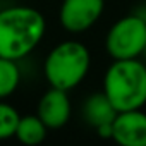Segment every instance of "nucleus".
<instances>
[{"instance_id":"nucleus-12","label":"nucleus","mask_w":146,"mask_h":146,"mask_svg":"<svg viewBox=\"0 0 146 146\" xmlns=\"http://www.w3.org/2000/svg\"><path fill=\"white\" fill-rule=\"evenodd\" d=\"M96 134L103 139H112V124H103L96 127Z\"/></svg>"},{"instance_id":"nucleus-13","label":"nucleus","mask_w":146,"mask_h":146,"mask_svg":"<svg viewBox=\"0 0 146 146\" xmlns=\"http://www.w3.org/2000/svg\"><path fill=\"white\" fill-rule=\"evenodd\" d=\"M143 55H144V57H146V46H144V52H143Z\"/></svg>"},{"instance_id":"nucleus-8","label":"nucleus","mask_w":146,"mask_h":146,"mask_svg":"<svg viewBox=\"0 0 146 146\" xmlns=\"http://www.w3.org/2000/svg\"><path fill=\"white\" fill-rule=\"evenodd\" d=\"M81 115L88 125L96 129L103 124H112L117 115V110L110 103L107 95L103 91H98V93H91L84 100L81 107Z\"/></svg>"},{"instance_id":"nucleus-9","label":"nucleus","mask_w":146,"mask_h":146,"mask_svg":"<svg viewBox=\"0 0 146 146\" xmlns=\"http://www.w3.org/2000/svg\"><path fill=\"white\" fill-rule=\"evenodd\" d=\"M48 131L50 129L43 124V120L36 113L21 115L19 124H17V129H16V137L23 144L33 146V144H40L41 141H45Z\"/></svg>"},{"instance_id":"nucleus-4","label":"nucleus","mask_w":146,"mask_h":146,"mask_svg":"<svg viewBox=\"0 0 146 146\" xmlns=\"http://www.w3.org/2000/svg\"><path fill=\"white\" fill-rule=\"evenodd\" d=\"M146 46V19L143 14H127L117 19L105 36V52L112 60L139 58Z\"/></svg>"},{"instance_id":"nucleus-10","label":"nucleus","mask_w":146,"mask_h":146,"mask_svg":"<svg viewBox=\"0 0 146 146\" xmlns=\"http://www.w3.org/2000/svg\"><path fill=\"white\" fill-rule=\"evenodd\" d=\"M23 74L17 60L0 57V100H7L12 96L19 84H21Z\"/></svg>"},{"instance_id":"nucleus-5","label":"nucleus","mask_w":146,"mask_h":146,"mask_svg":"<svg viewBox=\"0 0 146 146\" xmlns=\"http://www.w3.org/2000/svg\"><path fill=\"white\" fill-rule=\"evenodd\" d=\"M105 11V0H62L58 9L60 26L72 35L91 29Z\"/></svg>"},{"instance_id":"nucleus-15","label":"nucleus","mask_w":146,"mask_h":146,"mask_svg":"<svg viewBox=\"0 0 146 146\" xmlns=\"http://www.w3.org/2000/svg\"><path fill=\"white\" fill-rule=\"evenodd\" d=\"M0 7H2V5H0Z\"/></svg>"},{"instance_id":"nucleus-1","label":"nucleus","mask_w":146,"mask_h":146,"mask_svg":"<svg viewBox=\"0 0 146 146\" xmlns=\"http://www.w3.org/2000/svg\"><path fill=\"white\" fill-rule=\"evenodd\" d=\"M46 33L45 16L29 5L0 7V57L23 60L31 55Z\"/></svg>"},{"instance_id":"nucleus-7","label":"nucleus","mask_w":146,"mask_h":146,"mask_svg":"<svg viewBox=\"0 0 146 146\" xmlns=\"http://www.w3.org/2000/svg\"><path fill=\"white\" fill-rule=\"evenodd\" d=\"M72 113L69 91L58 88H48L36 105V115L43 120L48 129H62Z\"/></svg>"},{"instance_id":"nucleus-11","label":"nucleus","mask_w":146,"mask_h":146,"mask_svg":"<svg viewBox=\"0 0 146 146\" xmlns=\"http://www.w3.org/2000/svg\"><path fill=\"white\" fill-rule=\"evenodd\" d=\"M21 113L5 100H0V141H5L16 136Z\"/></svg>"},{"instance_id":"nucleus-2","label":"nucleus","mask_w":146,"mask_h":146,"mask_svg":"<svg viewBox=\"0 0 146 146\" xmlns=\"http://www.w3.org/2000/svg\"><path fill=\"white\" fill-rule=\"evenodd\" d=\"M102 91L117 112L146 105V64L139 58L112 60L103 74Z\"/></svg>"},{"instance_id":"nucleus-14","label":"nucleus","mask_w":146,"mask_h":146,"mask_svg":"<svg viewBox=\"0 0 146 146\" xmlns=\"http://www.w3.org/2000/svg\"><path fill=\"white\" fill-rule=\"evenodd\" d=\"M143 16H144V19H146V9H144V12H143Z\"/></svg>"},{"instance_id":"nucleus-6","label":"nucleus","mask_w":146,"mask_h":146,"mask_svg":"<svg viewBox=\"0 0 146 146\" xmlns=\"http://www.w3.org/2000/svg\"><path fill=\"white\" fill-rule=\"evenodd\" d=\"M112 139L120 146H146V112L143 108L117 112L112 122Z\"/></svg>"},{"instance_id":"nucleus-3","label":"nucleus","mask_w":146,"mask_h":146,"mask_svg":"<svg viewBox=\"0 0 146 146\" xmlns=\"http://www.w3.org/2000/svg\"><path fill=\"white\" fill-rule=\"evenodd\" d=\"M90 67V48L83 41L65 40L46 53L43 60V76L52 88L70 91L86 79Z\"/></svg>"}]
</instances>
